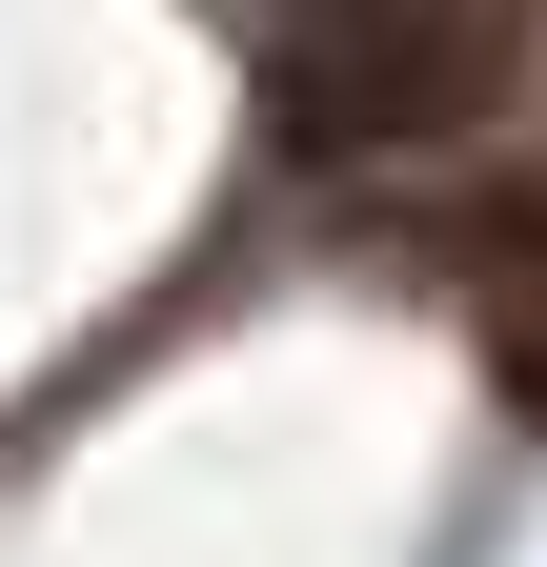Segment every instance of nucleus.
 Instances as JSON below:
<instances>
[{"instance_id": "obj_2", "label": "nucleus", "mask_w": 547, "mask_h": 567, "mask_svg": "<svg viewBox=\"0 0 547 567\" xmlns=\"http://www.w3.org/2000/svg\"><path fill=\"white\" fill-rule=\"evenodd\" d=\"M507 365H527V405H547V284H527V305H507Z\"/></svg>"}, {"instance_id": "obj_1", "label": "nucleus", "mask_w": 547, "mask_h": 567, "mask_svg": "<svg viewBox=\"0 0 547 567\" xmlns=\"http://www.w3.org/2000/svg\"><path fill=\"white\" fill-rule=\"evenodd\" d=\"M487 61L446 41V0H285V142H385V122H446Z\"/></svg>"}]
</instances>
